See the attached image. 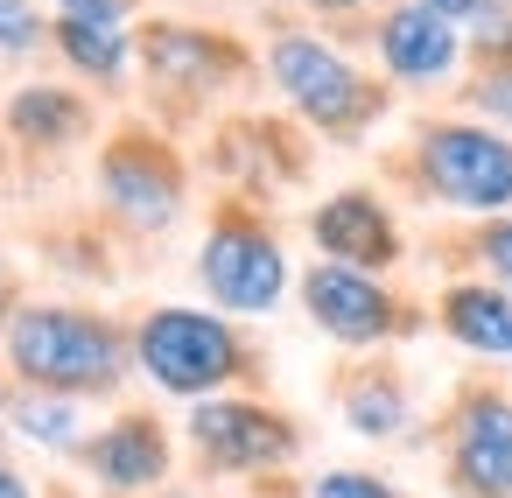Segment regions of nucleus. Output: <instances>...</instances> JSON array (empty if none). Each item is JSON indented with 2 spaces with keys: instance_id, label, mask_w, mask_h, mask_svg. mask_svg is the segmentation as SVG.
Masks as SVG:
<instances>
[{
  "instance_id": "nucleus-17",
  "label": "nucleus",
  "mask_w": 512,
  "mask_h": 498,
  "mask_svg": "<svg viewBox=\"0 0 512 498\" xmlns=\"http://www.w3.org/2000/svg\"><path fill=\"white\" fill-rule=\"evenodd\" d=\"M337 407H344V428L351 435H372V442H386V435H400L407 428V386H400V372H386V365H372V372H351L344 379V393H337Z\"/></svg>"
},
{
  "instance_id": "nucleus-20",
  "label": "nucleus",
  "mask_w": 512,
  "mask_h": 498,
  "mask_svg": "<svg viewBox=\"0 0 512 498\" xmlns=\"http://www.w3.org/2000/svg\"><path fill=\"white\" fill-rule=\"evenodd\" d=\"M50 43V22L36 15V0H0V50L8 57H29Z\"/></svg>"
},
{
  "instance_id": "nucleus-10",
  "label": "nucleus",
  "mask_w": 512,
  "mask_h": 498,
  "mask_svg": "<svg viewBox=\"0 0 512 498\" xmlns=\"http://www.w3.org/2000/svg\"><path fill=\"white\" fill-rule=\"evenodd\" d=\"M449 484L463 498H512V393L470 386L449 414Z\"/></svg>"
},
{
  "instance_id": "nucleus-25",
  "label": "nucleus",
  "mask_w": 512,
  "mask_h": 498,
  "mask_svg": "<svg viewBox=\"0 0 512 498\" xmlns=\"http://www.w3.org/2000/svg\"><path fill=\"white\" fill-rule=\"evenodd\" d=\"M309 15H323V22H344V15H365L372 0H302Z\"/></svg>"
},
{
  "instance_id": "nucleus-16",
  "label": "nucleus",
  "mask_w": 512,
  "mask_h": 498,
  "mask_svg": "<svg viewBox=\"0 0 512 498\" xmlns=\"http://www.w3.org/2000/svg\"><path fill=\"white\" fill-rule=\"evenodd\" d=\"M50 43H57V57H64L78 78H92V85H106V92H120L127 71H134V36H127V22H78V15H57V22H50Z\"/></svg>"
},
{
  "instance_id": "nucleus-22",
  "label": "nucleus",
  "mask_w": 512,
  "mask_h": 498,
  "mask_svg": "<svg viewBox=\"0 0 512 498\" xmlns=\"http://www.w3.org/2000/svg\"><path fill=\"white\" fill-rule=\"evenodd\" d=\"M309 498H400V491L386 477H372V470H323L309 484Z\"/></svg>"
},
{
  "instance_id": "nucleus-15",
  "label": "nucleus",
  "mask_w": 512,
  "mask_h": 498,
  "mask_svg": "<svg viewBox=\"0 0 512 498\" xmlns=\"http://www.w3.org/2000/svg\"><path fill=\"white\" fill-rule=\"evenodd\" d=\"M435 323L477 358H512V288L498 281H449L435 302Z\"/></svg>"
},
{
  "instance_id": "nucleus-8",
  "label": "nucleus",
  "mask_w": 512,
  "mask_h": 498,
  "mask_svg": "<svg viewBox=\"0 0 512 498\" xmlns=\"http://www.w3.org/2000/svg\"><path fill=\"white\" fill-rule=\"evenodd\" d=\"M190 449L211 477H260V470H281L302 449V428L267 400L211 393V400L190 407Z\"/></svg>"
},
{
  "instance_id": "nucleus-7",
  "label": "nucleus",
  "mask_w": 512,
  "mask_h": 498,
  "mask_svg": "<svg viewBox=\"0 0 512 498\" xmlns=\"http://www.w3.org/2000/svg\"><path fill=\"white\" fill-rule=\"evenodd\" d=\"M183 155L155 134V127H120L99 148V197L127 232H169L183 218Z\"/></svg>"
},
{
  "instance_id": "nucleus-14",
  "label": "nucleus",
  "mask_w": 512,
  "mask_h": 498,
  "mask_svg": "<svg viewBox=\"0 0 512 498\" xmlns=\"http://www.w3.org/2000/svg\"><path fill=\"white\" fill-rule=\"evenodd\" d=\"M0 127L36 155H64L92 134V99L71 92V85H22L8 99V113H0Z\"/></svg>"
},
{
  "instance_id": "nucleus-19",
  "label": "nucleus",
  "mask_w": 512,
  "mask_h": 498,
  "mask_svg": "<svg viewBox=\"0 0 512 498\" xmlns=\"http://www.w3.org/2000/svg\"><path fill=\"white\" fill-rule=\"evenodd\" d=\"M463 99H470L484 120L512 127V50H505V57H477V78L463 85Z\"/></svg>"
},
{
  "instance_id": "nucleus-26",
  "label": "nucleus",
  "mask_w": 512,
  "mask_h": 498,
  "mask_svg": "<svg viewBox=\"0 0 512 498\" xmlns=\"http://www.w3.org/2000/svg\"><path fill=\"white\" fill-rule=\"evenodd\" d=\"M15 309H22V302H15V267H8V260H0V337H8V323H15Z\"/></svg>"
},
{
  "instance_id": "nucleus-1",
  "label": "nucleus",
  "mask_w": 512,
  "mask_h": 498,
  "mask_svg": "<svg viewBox=\"0 0 512 498\" xmlns=\"http://www.w3.org/2000/svg\"><path fill=\"white\" fill-rule=\"evenodd\" d=\"M0 344H8V365L29 393H64V400L113 393L134 365V337L113 316L64 302H22Z\"/></svg>"
},
{
  "instance_id": "nucleus-24",
  "label": "nucleus",
  "mask_w": 512,
  "mask_h": 498,
  "mask_svg": "<svg viewBox=\"0 0 512 498\" xmlns=\"http://www.w3.org/2000/svg\"><path fill=\"white\" fill-rule=\"evenodd\" d=\"M414 8H428V15H442V22H456V29H463V22L484 8V0H414Z\"/></svg>"
},
{
  "instance_id": "nucleus-4",
  "label": "nucleus",
  "mask_w": 512,
  "mask_h": 498,
  "mask_svg": "<svg viewBox=\"0 0 512 498\" xmlns=\"http://www.w3.org/2000/svg\"><path fill=\"white\" fill-rule=\"evenodd\" d=\"M414 183L449 211L498 218L512 211V141L484 120H421L414 127Z\"/></svg>"
},
{
  "instance_id": "nucleus-18",
  "label": "nucleus",
  "mask_w": 512,
  "mask_h": 498,
  "mask_svg": "<svg viewBox=\"0 0 512 498\" xmlns=\"http://www.w3.org/2000/svg\"><path fill=\"white\" fill-rule=\"evenodd\" d=\"M15 428H22L29 442H43V449H78V400H64V393H29V400L15 407Z\"/></svg>"
},
{
  "instance_id": "nucleus-11",
  "label": "nucleus",
  "mask_w": 512,
  "mask_h": 498,
  "mask_svg": "<svg viewBox=\"0 0 512 498\" xmlns=\"http://www.w3.org/2000/svg\"><path fill=\"white\" fill-rule=\"evenodd\" d=\"M309 239H316L323 260L358 267V274H386V267L407 253L393 211H386L372 190H337V197H323V204L309 211Z\"/></svg>"
},
{
  "instance_id": "nucleus-6",
  "label": "nucleus",
  "mask_w": 512,
  "mask_h": 498,
  "mask_svg": "<svg viewBox=\"0 0 512 498\" xmlns=\"http://www.w3.org/2000/svg\"><path fill=\"white\" fill-rule=\"evenodd\" d=\"M134 64H141L148 92H155L162 106H176V113H190V106L232 92L239 78H253L246 43L225 36V29H204V22H141Z\"/></svg>"
},
{
  "instance_id": "nucleus-2",
  "label": "nucleus",
  "mask_w": 512,
  "mask_h": 498,
  "mask_svg": "<svg viewBox=\"0 0 512 498\" xmlns=\"http://www.w3.org/2000/svg\"><path fill=\"white\" fill-rule=\"evenodd\" d=\"M267 78L323 141H365L372 120L393 106L386 78H365L344 50H330L323 36H302V29H281L267 43Z\"/></svg>"
},
{
  "instance_id": "nucleus-12",
  "label": "nucleus",
  "mask_w": 512,
  "mask_h": 498,
  "mask_svg": "<svg viewBox=\"0 0 512 498\" xmlns=\"http://www.w3.org/2000/svg\"><path fill=\"white\" fill-rule=\"evenodd\" d=\"M372 50H379L393 85H442V78H456L463 29L428 15V8H414V0H393V8L372 22Z\"/></svg>"
},
{
  "instance_id": "nucleus-23",
  "label": "nucleus",
  "mask_w": 512,
  "mask_h": 498,
  "mask_svg": "<svg viewBox=\"0 0 512 498\" xmlns=\"http://www.w3.org/2000/svg\"><path fill=\"white\" fill-rule=\"evenodd\" d=\"M141 0H57V15H78V22H127Z\"/></svg>"
},
{
  "instance_id": "nucleus-5",
  "label": "nucleus",
  "mask_w": 512,
  "mask_h": 498,
  "mask_svg": "<svg viewBox=\"0 0 512 498\" xmlns=\"http://www.w3.org/2000/svg\"><path fill=\"white\" fill-rule=\"evenodd\" d=\"M197 281H204V295H211L225 316H267V309L288 295V253H281L274 225H267L253 204L225 197L218 218H211V232H204Z\"/></svg>"
},
{
  "instance_id": "nucleus-28",
  "label": "nucleus",
  "mask_w": 512,
  "mask_h": 498,
  "mask_svg": "<svg viewBox=\"0 0 512 498\" xmlns=\"http://www.w3.org/2000/svg\"><path fill=\"white\" fill-rule=\"evenodd\" d=\"M0 421H8V400H0Z\"/></svg>"
},
{
  "instance_id": "nucleus-3",
  "label": "nucleus",
  "mask_w": 512,
  "mask_h": 498,
  "mask_svg": "<svg viewBox=\"0 0 512 498\" xmlns=\"http://www.w3.org/2000/svg\"><path fill=\"white\" fill-rule=\"evenodd\" d=\"M134 365L162 386V393H183V400H211L239 379H253V344L218 316V309H148L134 323Z\"/></svg>"
},
{
  "instance_id": "nucleus-21",
  "label": "nucleus",
  "mask_w": 512,
  "mask_h": 498,
  "mask_svg": "<svg viewBox=\"0 0 512 498\" xmlns=\"http://www.w3.org/2000/svg\"><path fill=\"white\" fill-rule=\"evenodd\" d=\"M470 253H477V267H484L498 288H512V218H484V225L470 232Z\"/></svg>"
},
{
  "instance_id": "nucleus-9",
  "label": "nucleus",
  "mask_w": 512,
  "mask_h": 498,
  "mask_svg": "<svg viewBox=\"0 0 512 498\" xmlns=\"http://www.w3.org/2000/svg\"><path fill=\"white\" fill-rule=\"evenodd\" d=\"M302 309H309V323L323 337H337L351 351L421 330V309H407L379 274H358V267H337V260H316L302 274Z\"/></svg>"
},
{
  "instance_id": "nucleus-13",
  "label": "nucleus",
  "mask_w": 512,
  "mask_h": 498,
  "mask_svg": "<svg viewBox=\"0 0 512 498\" xmlns=\"http://www.w3.org/2000/svg\"><path fill=\"white\" fill-rule=\"evenodd\" d=\"M92 484H106L113 498H134V491H155L169 477V428L155 414H120L106 421L92 442H78Z\"/></svg>"
},
{
  "instance_id": "nucleus-27",
  "label": "nucleus",
  "mask_w": 512,
  "mask_h": 498,
  "mask_svg": "<svg viewBox=\"0 0 512 498\" xmlns=\"http://www.w3.org/2000/svg\"><path fill=\"white\" fill-rule=\"evenodd\" d=\"M0 498H29V484H22V470H15V463H0Z\"/></svg>"
}]
</instances>
